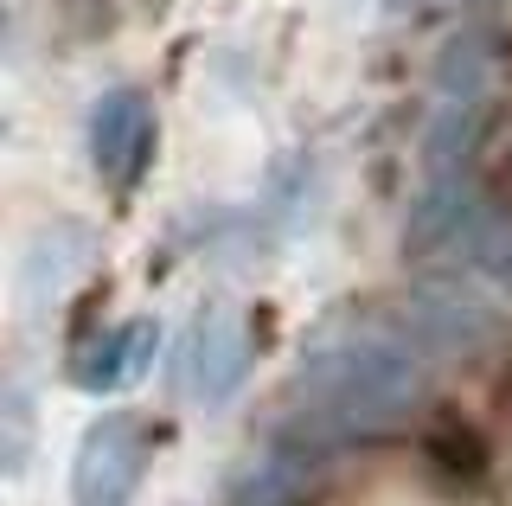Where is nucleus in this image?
<instances>
[{"mask_svg": "<svg viewBox=\"0 0 512 506\" xmlns=\"http://www.w3.org/2000/svg\"><path fill=\"white\" fill-rule=\"evenodd\" d=\"M429 455H436V468L448 474H461V481H480V474L493 468V455H487V442H480L468 423H442L436 436H429Z\"/></svg>", "mask_w": 512, "mask_h": 506, "instance_id": "nucleus-1", "label": "nucleus"}]
</instances>
